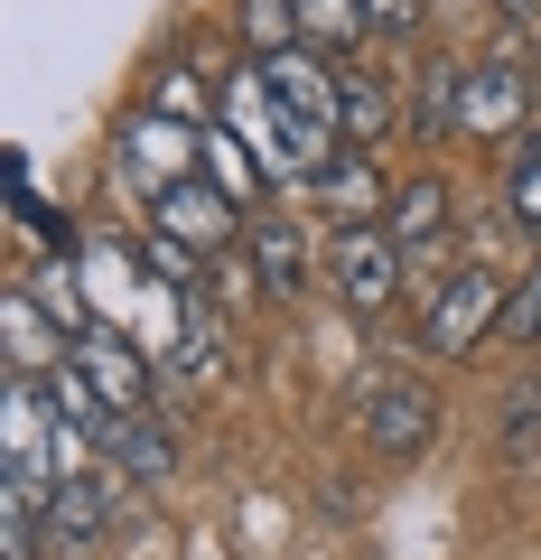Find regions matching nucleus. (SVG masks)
Segmentation results:
<instances>
[{
  "label": "nucleus",
  "mask_w": 541,
  "mask_h": 560,
  "mask_svg": "<svg viewBox=\"0 0 541 560\" xmlns=\"http://www.w3.org/2000/svg\"><path fill=\"white\" fill-rule=\"evenodd\" d=\"M318 197L337 206V224H374V206H383V178H374V160H364V150H345V160L318 178Z\"/></svg>",
  "instance_id": "f8f14e48"
},
{
  "label": "nucleus",
  "mask_w": 541,
  "mask_h": 560,
  "mask_svg": "<svg viewBox=\"0 0 541 560\" xmlns=\"http://www.w3.org/2000/svg\"><path fill=\"white\" fill-rule=\"evenodd\" d=\"M522 113H532V75L514 57H467V131L504 140L522 131Z\"/></svg>",
  "instance_id": "39448f33"
},
{
  "label": "nucleus",
  "mask_w": 541,
  "mask_h": 560,
  "mask_svg": "<svg viewBox=\"0 0 541 560\" xmlns=\"http://www.w3.org/2000/svg\"><path fill=\"white\" fill-rule=\"evenodd\" d=\"M364 28H374V10L364 0H299V47H364Z\"/></svg>",
  "instance_id": "ddd939ff"
},
{
  "label": "nucleus",
  "mask_w": 541,
  "mask_h": 560,
  "mask_svg": "<svg viewBox=\"0 0 541 560\" xmlns=\"http://www.w3.org/2000/svg\"><path fill=\"white\" fill-rule=\"evenodd\" d=\"M495 440H504V458H541V374H522L514 393H504Z\"/></svg>",
  "instance_id": "4468645a"
},
{
  "label": "nucleus",
  "mask_w": 541,
  "mask_h": 560,
  "mask_svg": "<svg viewBox=\"0 0 541 560\" xmlns=\"http://www.w3.org/2000/svg\"><path fill=\"white\" fill-rule=\"evenodd\" d=\"M401 243H392V224H337L327 234V280H337V300L355 308V318H383V308L401 300Z\"/></svg>",
  "instance_id": "f257e3e1"
},
{
  "label": "nucleus",
  "mask_w": 541,
  "mask_h": 560,
  "mask_svg": "<svg viewBox=\"0 0 541 560\" xmlns=\"http://www.w3.org/2000/svg\"><path fill=\"white\" fill-rule=\"evenodd\" d=\"M197 150H205V178H224L243 206H252V160H243V140L224 131V121H205V131H197Z\"/></svg>",
  "instance_id": "dca6fc26"
},
{
  "label": "nucleus",
  "mask_w": 541,
  "mask_h": 560,
  "mask_svg": "<svg viewBox=\"0 0 541 560\" xmlns=\"http://www.w3.org/2000/svg\"><path fill=\"white\" fill-rule=\"evenodd\" d=\"M430 430H439V401H430L421 383H374V393H364V440H374L383 458H421Z\"/></svg>",
  "instance_id": "20e7f679"
},
{
  "label": "nucleus",
  "mask_w": 541,
  "mask_h": 560,
  "mask_svg": "<svg viewBox=\"0 0 541 560\" xmlns=\"http://www.w3.org/2000/svg\"><path fill=\"white\" fill-rule=\"evenodd\" d=\"M75 364L103 383L113 411H141V401H150V364L131 355V337H113V327H84V337H75Z\"/></svg>",
  "instance_id": "6e6552de"
},
{
  "label": "nucleus",
  "mask_w": 541,
  "mask_h": 560,
  "mask_svg": "<svg viewBox=\"0 0 541 560\" xmlns=\"http://www.w3.org/2000/svg\"><path fill=\"white\" fill-rule=\"evenodd\" d=\"M448 234H458L448 187H439V178H411V187L392 197V243H401V261H411V271H430V261L448 253Z\"/></svg>",
  "instance_id": "0eeeda50"
},
{
  "label": "nucleus",
  "mask_w": 541,
  "mask_h": 560,
  "mask_svg": "<svg viewBox=\"0 0 541 560\" xmlns=\"http://www.w3.org/2000/svg\"><path fill=\"white\" fill-rule=\"evenodd\" d=\"M485 327H504V280L467 261V271H448V280H439V300H430L421 337H430V355H467Z\"/></svg>",
  "instance_id": "7ed1b4c3"
},
{
  "label": "nucleus",
  "mask_w": 541,
  "mask_h": 560,
  "mask_svg": "<svg viewBox=\"0 0 541 560\" xmlns=\"http://www.w3.org/2000/svg\"><path fill=\"white\" fill-rule=\"evenodd\" d=\"M150 224H160V234H178L187 253H224L252 215H243V197H234L224 178H168L160 206H150Z\"/></svg>",
  "instance_id": "f03ea898"
},
{
  "label": "nucleus",
  "mask_w": 541,
  "mask_h": 560,
  "mask_svg": "<svg viewBox=\"0 0 541 560\" xmlns=\"http://www.w3.org/2000/svg\"><path fill=\"white\" fill-rule=\"evenodd\" d=\"M411 131H421V140H439V131H467V66H430V75H421Z\"/></svg>",
  "instance_id": "9b49d317"
},
{
  "label": "nucleus",
  "mask_w": 541,
  "mask_h": 560,
  "mask_svg": "<svg viewBox=\"0 0 541 560\" xmlns=\"http://www.w3.org/2000/svg\"><path fill=\"white\" fill-rule=\"evenodd\" d=\"M103 458H113L121 477H141V486H160L168 467H178V448H168V420H160V411H121L113 430H103Z\"/></svg>",
  "instance_id": "1a4fd4ad"
},
{
  "label": "nucleus",
  "mask_w": 541,
  "mask_h": 560,
  "mask_svg": "<svg viewBox=\"0 0 541 560\" xmlns=\"http://www.w3.org/2000/svg\"><path fill=\"white\" fill-rule=\"evenodd\" d=\"M10 346H20V374H28V364H47V337H38V300H28V290H10Z\"/></svg>",
  "instance_id": "a211bd4d"
},
{
  "label": "nucleus",
  "mask_w": 541,
  "mask_h": 560,
  "mask_svg": "<svg viewBox=\"0 0 541 560\" xmlns=\"http://www.w3.org/2000/svg\"><path fill=\"white\" fill-rule=\"evenodd\" d=\"M364 10H374V28H392V38H411V28H421V10H430V0H364Z\"/></svg>",
  "instance_id": "aec40b11"
},
{
  "label": "nucleus",
  "mask_w": 541,
  "mask_h": 560,
  "mask_svg": "<svg viewBox=\"0 0 541 560\" xmlns=\"http://www.w3.org/2000/svg\"><path fill=\"white\" fill-rule=\"evenodd\" d=\"M504 224H522V234H541V150L522 140L514 178H504Z\"/></svg>",
  "instance_id": "f3484780"
},
{
  "label": "nucleus",
  "mask_w": 541,
  "mask_h": 560,
  "mask_svg": "<svg viewBox=\"0 0 541 560\" xmlns=\"http://www.w3.org/2000/svg\"><path fill=\"white\" fill-rule=\"evenodd\" d=\"M504 337H541V271L522 280V300H504Z\"/></svg>",
  "instance_id": "6ab92c4d"
},
{
  "label": "nucleus",
  "mask_w": 541,
  "mask_h": 560,
  "mask_svg": "<svg viewBox=\"0 0 541 560\" xmlns=\"http://www.w3.org/2000/svg\"><path fill=\"white\" fill-rule=\"evenodd\" d=\"M337 131H345V150L392 140V84L383 75H337Z\"/></svg>",
  "instance_id": "9d476101"
},
{
  "label": "nucleus",
  "mask_w": 541,
  "mask_h": 560,
  "mask_svg": "<svg viewBox=\"0 0 541 560\" xmlns=\"http://www.w3.org/2000/svg\"><path fill=\"white\" fill-rule=\"evenodd\" d=\"M243 261H252V280L271 290V300H299L308 290V234L290 215H252L243 224Z\"/></svg>",
  "instance_id": "423d86ee"
},
{
  "label": "nucleus",
  "mask_w": 541,
  "mask_h": 560,
  "mask_svg": "<svg viewBox=\"0 0 541 560\" xmlns=\"http://www.w3.org/2000/svg\"><path fill=\"white\" fill-rule=\"evenodd\" d=\"M243 47H252V57L299 47V0H243Z\"/></svg>",
  "instance_id": "2eb2a0df"
}]
</instances>
